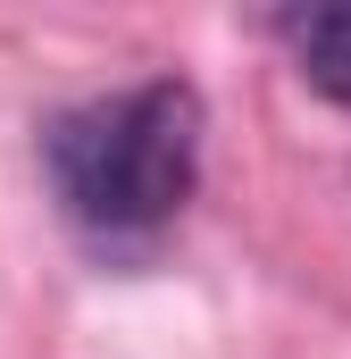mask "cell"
Listing matches in <instances>:
<instances>
[{
  "label": "cell",
  "mask_w": 351,
  "mask_h": 359,
  "mask_svg": "<svg viewBox=\"0 0 351 359\" xmlns=\"http://www.w3.org/2000/svg\"><path fill=\"white\" fill-rule=\"evenodd\" d=\"M42 168L76 234H92L100 251L151 243L159 226H176L201 176V92L159 76V84L84 100L42 134Z\"/></svg>",
  "instance_id": "cell-1"
},
{
  "label": "cell",
  "mask_w": 351,
  "mask_h": 359,
  "mask_svg": "<svg viewBox=\"0 0 351 359\" xmlns=\"http://www.w3.org/2000/svg\"><path fill=\"white\" fill-rule=\"evenodd\" d=\"M276 42L293 50V67H301V84H310V92L351 100V0L284 8V17H276Z\"/></svg>",
  "instance_id": "cell-2"
}]
</instances>
